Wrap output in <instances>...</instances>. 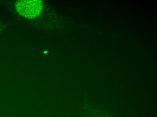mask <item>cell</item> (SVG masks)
I'll return each mask as SVG.
<instances>
[{
  "mask_svg": "<svg viewBox=\"0 0 157 117\" xmlns=\"http://www.w3.org/2000/svg\"><path fill=\"white\" fill-rule=\"evenodd\" d=\"M40 0H21L16 2V10L20 15L28 19H33L40 15L43 9Z\"/></svg>",
  "mask_w": 157,
  "mask_h": 117,
  "instance_id": "1",
  "label": "cell"
}]
</instances>
